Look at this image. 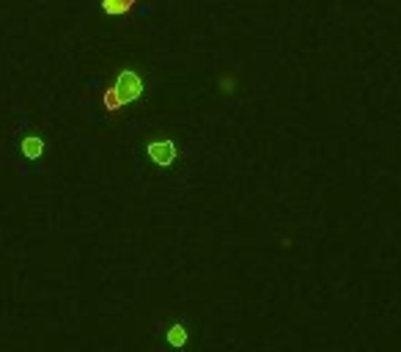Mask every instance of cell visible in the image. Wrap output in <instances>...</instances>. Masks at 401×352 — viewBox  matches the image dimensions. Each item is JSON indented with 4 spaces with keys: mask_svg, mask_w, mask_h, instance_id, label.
I'll use <instances>...</instances> for the list:
<instances>
[{
    "mask_svg": "<svg viewBox=\"0 0 401 352\" xmlns=\"http://www.w3.org/2000/svg\"><path fill=\"white\" fill-rule=\"evenodd\" d=\"M149 157L165 168L176 160V143L174 141H154V143H149Z\"/></svg>",
    "mask_w": 401,
    "mask_h": 352,
    "instance_id": "7a4b0ae2",
    "label": "cell"
},
{
    "mask_svg": "<svg viewBox=\"0 0 401 352\" xmlns=\"http://www.w3.org/2000/svg\"><path fill=\"white\" fill-rule=\"evenodd\" d=\"M220 88H223V91H234V77H223V80H220Z\"/></svg>",
    "mask_w": 401,
    "mask_h": 352,
    "instance_id": "8992f818",
    "label": "cell"
},
{
    "mask_svg": "<svg viewBox=\"0 0 401 352\" xmlns=\"http://www.w3.org/2000/svg\"><path fill=\"white\" fill-rule=\"evenodd\" d=\"M141 94H143V77H141L138 72H130V69H127V72H121V74L113 80V85L105 91L102 102H105V107H107L110 113H116L119 107L135 102Z\"/></svg>",
    "mask_w": 401,
    "mask_h": 352,
    "instance_id": "6da1fadb",
    "label": "cell"
},
{
    "mask_svg": "<svg viewBox=\"0 0 401 352\" xmlns=\"http://www.w3.org/2000/svg\"><path fill=\"white\" fill-rule=\"evenodd\" d=\"M165 339H168V344H174V347H182V344L187 342V331H185L182 325H174V328L165 333Z\"/></svg>",
    "mask_w": 401,
    "mask_h": 352,
    "instance_id": "5b68a950",
    "label": "cell"
},
{
    "mask_svg": "<svg viewBox=\"0 0 401 352\" xmlns=\"http://www.w3.org/2000/svg\"><path fill=\"white\" fill-rule=\"evenodd\" d=\"M102 8L107 14H130L135 8V0H102Z\"/></svg>",
    "mask_w": 401,
    "mask_h": 352,
    "instance_id": "3957f363",
    "label": "cell"
},
{
    "mask_svg": "<svg viewBox=\"0 0 401 352\" xmlns=\"http://www.w3.org/2000/svg\"><path fill=\"white\" fill-rule=\"evenodd\" d=\"M22 152H25V157H39V154L44 152L41 138H25V141H22Z\"/></svg>",
    "mask_w": 401,
    "mask_h": 352,
    "instance_id": "277c9868",
    "label": "cell"
}]
</instances>
